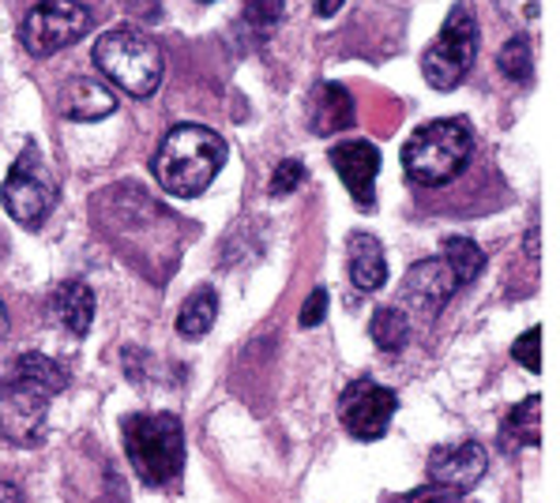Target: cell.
<instances>
[{
    "instance_id": "cell-1",
    "label": "cell",
    "mask_w": 560,
    "mask_h": 503,
    "mask_svg": "<svg viewBox=\"0 0 560 503\" xmlns=\"http://www.w3.org/2000/svg\"><path fill=\"white\" fill-rule=\"evenodd\" d=\"M226 140L214 128L177 125L166 132L154 154V177L177 199H192L211 188L219 169L226 166Z\"/></svg>"
},
{
    "instance_id": "cell-2",
    "label": "cell",
    "mask_w": 560,
    "mask_h": 503,
    "mask_svg": "<svg viewBox=\"0 0 560 503\" xmlns=\"http://www.w3.org/2000/svg\"><path fill=\"white\" fill-rule=\"evenodd\" d=\"M120 436L132 470L143 484H174L185 470V424L174 413H128Z\"/></svg>"
},
{
    "instance_id": "cell-3",
    "label": "cell",
    "mask_w": 560,
    "mask_h": 503,
    "mask_svg": "<svg viewBox=\"0 0 560 503\" xmlns=\"http://www.w3.org/2000/svg\"><path fill=\"white\" fill-rule=\"evenodd\" d=\"M94 68L125 94H132V98H151L162 86L166 60H162V49L154 46L148 34L117 27L94 42Z\"/></svg>"
},
{
    "instance_id": "cell-4",
    "label": "cell",
    "mask_w": 560,
    "mask_h": 503,
    "mask_svg": "<svg viewBox=\"0 0 560 503\" xmlns=\"http://www.w3.org/2000/svg\"><path fill=\"white\" fill-rule=\"evenodd\" d=\"M474 136L463 120H429L410 136L402 147V169L413 185L436 188L459 177L463 166L470 162Z\"/></svg>"
},
{
    "instance_id": "cell-5",
    "label": "cell",
    "mask_w": 560,
    "mask_h": 503,
    "mask_svg": "<svg viewBox=\"0 0 560 503\" xmlns=\"http://www.w3.org/2000/svg\"><path fill=\"white\" fill-rule=\"evenodd\" d=\"M474 57H478V23H474L470 0H459V4L447 12L441 34H436L425 46V54H421V75H425L436 91H455V86L467 80Z\"/></svg>"
},
{
    "instance_id": "cell-6",
    "label": "cell",
    "mask_w": 560,
    "mask_h": 503,
    "mask_svg": "<svg viewBox=\"0 0 560 503\" xmlns=\"http://www.w3.org/2000/svg\"><path fill=\"white\" fill-rule=\"evenodd\" d=\"M57 196H60V185H57L54 169H49V162L42 159L38 147H23V154L12 162V169H8L4 188H0L4 211L20 225H27V230H38V225L54 214Z\"/></svg>"
},
{
    "instance_id": "cell-7",
    "label": "cell",
    "mask_w": 560,
    "mask_h": 503,
    "mask_svg": "<svg viewBox=\"0 0 560 503\" xmlns=\"http://www.w3.org/2000/svg\"><path fill=\"white\" fill-rule=\"evenodd\" d=\"M91 31V8L83 0H42L20 23V42L31 57H54Z\"/></svg>"
},
{
    "instance_id": "cell-8",
    "label": "cell",
    "mask_w": 560,
    "mask_h": 503,
    "mask_svg": "<svg viewBox=\"0 0 560 503\" xmlns=\"http://www.w3.org/2000/svg\"><path fill=\"white\" fill-rule=\"evenodd\" d=\"M49 395L46 387L31 384V379L15 376L0 387V436L15 447H34L46 436L49 418Z\"/></svg>"
},
{
    "instance_id": "cell-9",
    "label": "cell",
    "mask_w": 560,
    "mask_h": 503,
    "mask_svg": "<svg viewBox=\"0 0 560 503\" xmlns=\"http://www.w3.org/2000/svg\"><path fill=\"white\" fill-rule=\"evenodd\" d=\"M395 410H399V398H395L392 387L376 384V379H354L339 398L342 429L354 440H361V444L381 440L395 418Z\"/></svg>"
},
{
    "instance_id": "cell-10",
    "label": "cell",
    "mask_w": 560,
    "mask_h": 503,
    "mask_svg": "<svg viewBox=\"0 0 560 503\" xmlns=\"http://www.w3.org/2000/svg\"><path fill=\"white\" fill-rule=\"evenodd\" d=\"M331 166L342 177L347 192L354 196L361 211H373L376 207V173H381V151L369 140H347L331 147Z\"/></svg>"
},
{
    "instance_id": "cell-11",
    "label": "cell",
    "mask_w": 560,
    "mask_h": 503,
    "mask_svg": "<svg viewBox=\"0 0 560 503\" xmlns=\"http://www.w3.org/2000/svg\"><path fill=\"white\" fill-rule=\"evenodd\" d=\"M455 290H459V279L447 267V259H421L402 279V301L421 316H436Z\"/></svg>"
},
{
    "instance_id": "cell-12",
    "label": "cell",
    "mask_w": 560,
    "mask_h": 503,
    "mask_svg": "<svg viewBox=\"0 0 560 503\" xmlns=\"http://www.w3.org/2000/svg\"><path fill=\"white\" fill-rule=\"evenodd\" d=\"M486 466H489V455L481 444L474 440H463V444H444L429 455V481L436 484H447V489H459V492H470L474 484L486 477Z\"/></svg>"
},
{
    "instance_id": "cell-13",
    "label": "cell",
    "mask_w": 560,
    "mask_h": 503,
    "mask_svg": "<svg viewBox=\"0 0 560 503\" xmlns=\"http://www.w3.org/2000/svg\"><path fill=\"white\" fill-rule=\"evenodd\" d=\"M117 109V94L102 86L94 75H72L60 91V113L75 125H94Z\"/></svg>"
},
{
    "instance_id": "cell-14",
    "label": "cell",
    "mask_w": 560,
    "mask_h": 503,
    "mask_svg": "<svg viewBox=\"0 0 560 503\" xmlns=\"http://www.w3.org/2000/svg\"><path fill=\"white\" fill-rule=\"evenodd\" d=\"M350 125H354V98H350L347 86H339V83L316 86L313 106H308V128H313L316 136H335Z\"/></svg>"
},
{
    "instance_id": "cell-15",
    "label": "cell",
    "mask_w": 560,
    "mask_h": 503,
    "mask_svg": "<svg viewBox=\"0 0 560 503\" xmlns=\"http://www.w3.org/2000/svg\"><path fill=\"white\" fill-rule=\"evenodd\" d=\"M347 264H350V282L361 293H373L387 282V259L384 248L373 233H350L347 241Z\"/></svg>"
},
{
    "instance_id": "cell-16",
    "label": "cell",
    "mask_w": 560,
    "mask_h": 503,
    "mask_svg": "<svg viewBox=\"0 0 560 503\" xmlns=\"http://www.w3.org/2000/svg\"><path fill=\"white\" fill-rule=\"evenodd\" d=\"M49 308H54V319L60 327H68L72 335L83 338L91 331V324H94V290L88 282H80V279L60 282L54 290Z\"/></svg>"
},
{
    "instance_id": "cell-17",
    "label": "cell",
    "mask_w": 560,
    "mask_h": 503,
    "mask_svg": "<svg viewBox=\"0 0 560 503\" xmlns=\"http://www.w3.org/2000/svg\"><path fill=\"white\" fill-rule=\"evenodd\" d=\"M538 436H541V395H530L501 421V444L504 451L515 455L523 447H538Z\"/></svg>"
},
{
    "instance_id": "cell-18",
    "label": "cell",
    "mask_w": 560,
    "mask_h": 503,
    "mask_svg": "<svg viewBox=\"0 0 560 503\" xmlns=\"http://www.w3.org/2000/svg\"><path fill=\"white\" fill-rule=\"evenodd\" d=\"M214 319H219V293H214L211 285H200L177 312V335L203 338L214 327Z\"/></svg>"
},
{
    "instance_id": "cell-19",
    "label": "cell",
    "mask_w": 560,
    "mask_h": 503,
    "mask_svg": "<svg viewBox=\"0 0 560 503\" xmlns=\"http://www.w3.org/2000/svg\"><path fill=\"white\" fill-rule=\"evenodd\" d=\"M15 376L31 379V384L46 387L49 395H60L68 387V372L60 369L54 358H46V353H23L20 361H15Z\"/></svg>"
},
{
    "instance_id": "cell-20",
    "label": "cell",
    "mask_w": 560,
    "mask_h": 503,
    "mask_svg": "<svg viewBox=\"0 0 560 503\" xmlns=\"http://www.w3.org/2000/svg\"><path fill=\"white\" fill-rule=\"evenodd\" d=\"M444 259L455 271L459 285H470L481 274V267H486V252L474 245L470 237H447L444 241Z\"/></svg>"
},
{
    "instance_id": "cell-21",
    "label": "cell",
    "mask_w": 560,
    "mask_h": 503,
    "mask_svg": "<svg viewBox=\"0 0 560 503\" xmlns=\"http://www.w3.org/2000/svg\"><path fill=\"white\" fill-rule=\"evenodd\" d=\"M369 335H373V342L381 346V350L399 353L402 346L410 342V319L402 316L399 308H381L373 316V324H369Z\"/></svg>"
},
{
    "instance_id": "cell-22",
    "label": "cell",
    "mask_w": 560,
    "mask_h": 503,
    "mask_svg": "<svg viewBox=\"0 0 560 503\" xmlns=\"http://www.w3.org/2000/svg\"><path fill=\"white\" fill-rule=\"evenodd\" d=\"M497 65H501V72H504L512 83H527V80H530V72H534L530 42H527V38H512V42H508V46L501 49Z\"/></svg>"
},
{
    "instance_id": "cell-23",
    "label": "cell",
    "mask_w": 560,
    "mask_h": 503,
    "mask_svg": "<svg viewBox=\"0 0 560 503\" xmlns=\"http://www.w3.org/2000/svg\"><path fill=\"white\" fill-rule=\"evenodd\" d=\"M287 12V0H245V20L256 31H271Z\"/></svg>"
},
{
    "instance_id": "cell-24",
    "label": "cell",
    "mask_w": 560,
    "mask_h": 503,
    "mask_svg": "<svg viewBox=\"0 0 560 503\" xmlns=\"http://www.w3.org/2000/svg\"><path fill=\"white\" fill-rule=\"evenodd\" d=\"M512 358L520 361L527 372H541V327H530V331H523L520 338H515Z\"/></svg>"
},
{
    "instance_id": "cell-25",
    "label": "cell",
    "mask_w": 560,
    "mask_h": 503,
    "mask_svg": "<svg viewBox=\"0 0 560 503\" xmlns=\"http://www.w3.org/2000/svg\"><path fill=\"white\" fill-rule=\"evenodd\" d=\"M301 180H305V166H301V162H294V159L279 162V166H275V177H271V196L298 192Z\"/></svg>"
},
{
    "instance_id": "cell-26",
    "label": "cell",
    "mask_w": 560,
    "mask_h": 503,
    "mask_svg": "<svg viewBox=\"0 0 560 503\" xmlns=\"http://www.w3.org/2000/svg\"><path fill=\"white\" fill-rule=\"evenodd\" d=\"M407 503H467V500H463L459 489H447V484L429 481V484H421V489H413Z\"/></svg>"
},
{
    "instance_id": "cell-27",
    "label": "cell",
    "mask_w": 560,
    "mask_h": 503,
    "mask_svg": "<svg viewBox=\"0 0 560 503\" xmlns=\"http://www.w3.org/2000/svg\"><path fill=\"white\" fill-rule=\"evenodd\" d=\"M324 316H327V290L324 285H316V290L308 293L305 308H301V327H316Z\"/></svg>"
},
{
    "instance_id": "cell-28",
    "label": "cell",
    "mask_w": 560,
    "mask_h": 503,
    "mask_svg": "<svg viewBox=\"0 0 560 503\" xmlns=\"http://www.w3.org/2000/svg\"><path fill=\"white\" fill-rule=\"evenodd\" d=\"M342 4H347V0H316V15H320V20H331Z\"/></svg>"
},
{
    "instance_id": "cell-29",
    "label": "cell",
    "mask_w": 560,
    "mask_h": 503,
    "mask_svg": "<svg viewBox=\"0 0 560 503\" xmlns=\"http://www.w3.org/2000/svg\"><path fill=\"white\" fill-rule=\"evenodd\" d=\"M0 503H23L20 489H15V484H8V481H0Z\"/></svg>"
},
{
    "instance_id": "cell-30",
    "label": "cell",
    "mask_w": 560,
    "mask_h": 503,
    "mask_svg": "<svg viewBox=\"0 0 560 503\" xmlns=\"http://www.w3.org/2000/svg\"><path fill=\"white\" fill-rule=\"evenodd\" d=\"M8 335V312H4V305H0V338Z\"/></svg>"
},
{
    "instance_id": "cell-31",
    "label": "cell",
    "mask_w": 560,
    "mask_h": 503,
    "mask_svg": "<svg viewBox=\"0 0 560 503\" xmlns=\"http://www.w3.org/2000/svg\"><path fill=\"white\" fill-rule=\"evenodd\" d=\"M203 4H211V0H203Z\"/></svg>"
}]
</instances>
